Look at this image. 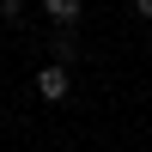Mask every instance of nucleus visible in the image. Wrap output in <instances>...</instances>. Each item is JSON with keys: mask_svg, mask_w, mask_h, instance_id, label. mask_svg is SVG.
<instances>
[{"mask_svg": "<svg viewBox=\"0 0 152 152\" xmlns=\"http://www.w3.org/2000/svg\"><path fill=\"white\" fill-rule=\"evenodd\" d=\"M37 97L43 104H61L67 97V67H37Z\"/></svg>", "mask_w": 152, "mask_h": 152, "instance_id": "f257e3e1", "label": "nucleus"}, {"mask_svg": "<svg viewBox=\"0 0 152 152\" xmlns=\"http://www.w3.org/2000/svg\"><path fill=\"white\" fill-rule=\"evenodd\" d=\"M79 6H85V0H43V12H49V18H61V24L79 18Z\"/></svg>", "mask_w": 152, "mask_h": 152, "instance_id": "f03ea898", "label": "nucleus"}, {"mask_svg": "<svg viewBox=\"0 0 152 152\" xmlns=\"http://www.w3.org/2000/svg\"><path fill=\"white\" fill-rule=\"evenodd\" d=\"M134 12H140V18H152V0H134Z\"/></svg>", "mask_w": 152, "mask_h": 152, "instance_id": "7ed1b4c3", "label": "nucleus"}]
</instances>
